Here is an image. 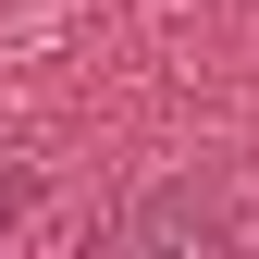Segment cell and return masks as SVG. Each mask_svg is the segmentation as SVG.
<instances>
[{
	"label": "cell",
	"instance_id": "cell-1",
	"mask_svg": "<svg viewBox=\"0 0 259 259\" xmlns=\"http://www.w3.org/2000/svg\"><path fill=\"white\" fill-rule=\"evenodd\" d=\"M123 235H222V210H210V198H185V185H173V198H148L136 222H123Z\"/></svg>",
	"mask_w": 259,
	"mask_h": 259
},
{
	"label": "cell",
	"instance_id": "cell-2",
	"mask_svg": "<svg viewBox=\"0 0 259 259\" xmlns=\"http://www.w3.org/2000/svg\"><path fill=\"white\" fill-rule=\"evenodd\" d=\"M25 198H37V173H0V222H25Z\"/></svg>",
	"mask_w": 259,
	"mask_h": 259
}]
</instances>
